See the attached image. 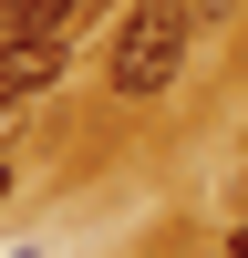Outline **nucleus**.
I'll return each mask as SVG.
<instances>
[{
  "label": "nucleus",
  "mask_w": 248,
  "mask_h": 258,
  "mask_svg": "<svg viewBox=\"0 0 248 258\" xmlns=\"http://www.w3.org/2000/svg\"><path fill=\"white\" fill-rule=\"evenodd\" d=\"M21 258H31V248H21Z\"/></svg>",
  "instance_id": "obj_6"
},
{
  "label": "nucleus",
  "mask_w": 248,
  "mask_h": 258,
  "mask_svg": "<svg viewBox=\"0 0 248 258\" xmlns=\"http://www.w3.org/2000/svg\"><path fill=\"white\" fill-rule=\"evenodd\" d=\"M227 258H248V227H238V238H227Z\"/></svg>",
  "instance_id": "obj_4"
},
{
  "label": "nucleus",
  "mask_w": 248,
  "mask_h": 258,
  "mask_svg": "<svg viewBox=\"0 0 248 258\" xmlns=\"http://www.w3.org/2000/svg\"><path fill=\"white\" fill-rule=\"evenodd\" d=\"M197 31H207L197 0H135L124 31H114V52H103V83H114L124 103H155L165 83L186 73V41H197Z\"/></svg>",
  "instance_id": "obj_1"
},
{
  "label": "nucleus",
  "mask_w": 248,
  "mask_h": 258,
  "mask_svg": "<svg viewBox=\"0 0 248 258\" xmlns=\"http://www.w3.org/2000/svg\"><path fill=\"white\" fill-rule=\"evenodd\" d=\"M62 73V41H31V52H0V103H21L31 83H52Z\"/></svg>",
  "instance_id": "obj_3"
},
{
  "label": "nucleus",
  "mask_w": 248,
  "mask_h": 258,
  "mask_svg": "<svg viewBox=\"0 0 248 258\" xmlns=\"http://www.w3.org/2000/svg\"><path fill=\"white\" fill-rule=\"evenodd\" d=\"M73 11H83V0H0V52H31V41H52Z\"/></svg>",
  "instance_id": "obj_2"
},
{
  "label": "nucleus",
  "mask_w": 248,
  "mask_h": 258,
  "mask_svg": "<svg viewBox=\"0 0 248 258\" xmlns=\"http://www.w3.org/2000/svg\"><path fill=\"white\" fill-rule=\"evenodd\" d=\"M197 11H207V21H217V11H227V0H197Z\"/></svg>",
  "instance_id": "obj_5"
}]
</instances>
